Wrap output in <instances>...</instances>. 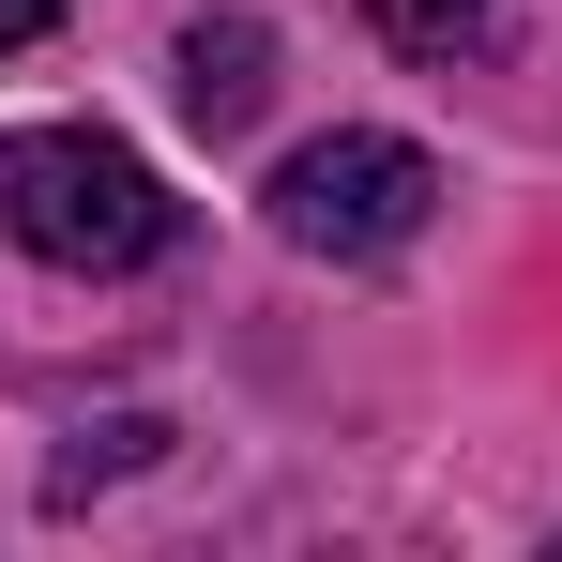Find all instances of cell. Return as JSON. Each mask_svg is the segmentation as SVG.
I'll use <instances>...</instances> for the list:
<instances>
[{"label": "cell", "mask_w": 562, "mask_h": 562, "mask_svg": "<svg viewBox=\"0 0 562 562\" xmlns=\"http://www.w3.org/2000/svg\"><path fill=\"white\" fill-rule=\"evenodd\" d=\"M426 213H441V168H426L411 137H366V122H350V137H304L274 168V228L304 259H395Z\"/></svg>", "instance_id": "2"}, {"label": "cell", "mask_w": 562, "mask_h": 562, "mask_svg": "<svg viewBox=\"0 0 562 562\" xmlns=\"http://www.w3.org/2000/svg\"><path fill=\"white\" fill-rule=\"evenodd\" d=\"M46 31H61V0H0V61H15V46H46Z\"/></svg>", "instance_id": "5"}, {"label": "cell", "mask_w": 562, "mask_h": 562, "mask_svg": "<svg viewBox=\"0 0 562 562\" xmlns=\"http://www.w3.org/2000/svg\"><path fill=\"white\" fill-rule=\"evenodd\" d=\"M259 106H274V31L259 15H198L183 31V122L198 137H244Z\"/></svg>", "instance_id": "3"}, {"label": "cell", "mask_w": 562, "mask_h": 562, "mask_svg": "<svg viewBox=\"0 0 562 562\" xmlns=\"http://www.w3.org/2000/svg\"><path fill=\"white\" fill-rule=\"evenodd\" d=\"M0 228L61 274H137V259H168V183L92 122H31V137H0Z\"/></svg>", "instance_id": "1"}, {"label": "cell", "mask_w": 562, "mask_h": 562, "mask_svg": "<svg viewBox=\"0 0 562 562\" xmlns=\"http://www.w3.org/2000/svg\"><path fill=\"white\" fill-rule=\"evenodd\" d=\"M366 15H380V46H411V61H441V46L486 31V0H366Z\"/></svg>", "instance_id": "4"}]
</instances>
